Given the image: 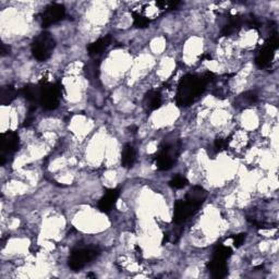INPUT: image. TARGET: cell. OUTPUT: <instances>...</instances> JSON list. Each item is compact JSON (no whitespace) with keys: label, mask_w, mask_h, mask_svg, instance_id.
Listing matches in <instances>:
<instances>
[{"label":"cell","mask_w":279,"mask_h":279,"mask_svg":"<svg viewBox=\"0 0 279 279\" xmlns=\"http://www.w3.org/2000/svg\"><path fill=\"white\" fill-rule=\"evenodd\" d=\"M206 88L203 78L193 74H187L181 79L177 91L176 101L180 107H186L191 105L199 96L204 92Z\"/></svg>","instance_id":"1"},{"label":"cell","mask_w":279,"mask_h":279,"mask_svg":"<svg viewBox=\"0 0 279 279\" xmlns=\"http://www.w3.org/2000/svg\"><path fill=\"white\" fill-rule=\"evenodd\" d=\"M99 248L96 247L75 248V250L71 252L68 265L72 271L78 272L82 270L86 264L95 260V258L99 255Z\"/></svg>","instance_id":"2"},{"label":"cell","mask_w":279,"mask_h":279,"mask_svg":"<svg viewBox=\"0 0 279 279\" xmlns=\"http://www.w3.org/2000/svg\"><path fill=\"white\" fill-rule=\"evenodd\" d=\"M180 154L179 143H165L155 157V165L159 170H169Z\"/></svg>","instance_id":"3"},{"label":"cell","mask_w":279,"mask_h":279,"mask_svg":"<svg viewBox=\"0 0 279 279\" xmlns=\"http://www.w3.org/2000/svg\"><path fill=\"white\" fill-rule=\"evenodd\" d=\"M55 39L47 32L40 33L32 44V54L38 62H46L55 48Z\"/></svg>","instance_id":"4"},{"label":"cell","mask_w":279,"mask_h":279,"mask_svg":"<svg viewBox=\"0 0 279 279\" xmlns=\"http://www.w3.org/2000/svg\"><path fill=\"white\" fill-rule=\"evenodd\" d=\"M40 86L39 104L46 110H54L58 107L60 100V88L57 84L42 82Z\"/></svg>","instance_id":"5"},{"label":"cell","mask_w":279,"mask_h":279,"mask_svg":"<svg viewBox=\"0 0 279 279\" xmlns=\"http://www.w3.org/2000/svg\"><path fill=\"white\" fill-rule=\"evenodd\" d=\"M19 135L13 131H8L6 133H2L0 136V151H1V156H0V164L3 165L6 163V157L12 155L19 150Z\"/></svg>","instance_id":"6"},{"label":"cell","mask_w":279,"mask_h":279,"mask_svg":"<svg viewBox=\"0 0 279 279\" xmlns=\"http://www.w3.org/2000/svg\"><path fill=\"white\" fill-rule=\"evenodd\" d=\"M64 16H65V8L63 4L60 3L49 4L42 14V27L48 28L52 24L62 21Z\"/></svg>","instance_id":"7"},{"label":"cell","mask_w":279,"mask_h":279,"mask_svg":"<svg viewBox=\"0 0 279 279\" xmlns=\"http://www.w3.org/2000/svg\"><path fill=\"white\" fill-rule=\"evenodd\" d=\"M199 207L194 206L187 201H177L174 206V222L177 225L182 224L191 216H193Z\"/></svg>","instance_id":"8"},{"label":"cell","mask_w":279,"mask_h":279,"mask_svg":"<svg viewBox=\"0 0 279 279\" xmlns=\"http://www.w3.org/2000/svg\"><path fill=\"white\" fill-rule=\"evenodd\" d=\"M120 195V191L118 189H109L106 191L105 195L101 197L98 202V209L101 213L109 214L116 206L117 200Z\"/></svg>","instance_id":"9"},{"label":"cell","mask_w":279,"mask_h":279,"mask_svg":"<svg viewBox=\"0 0 279 279\" xmlns=\"http://www.w3.org/2000/svg\"><path fill=\"white\" fill-rule=\"evenodd\" d=\"M207 197V192L205 189H203L200 186H192L186 195V201H187L191 204H193L196 207H200L203 203L205 202Z\"/></svg>","instance_id":"10"},{"label":"cell","mask_w":279,"mask_h":279,"mask_svg":"<svg viewBox=\"0 0 279 279\" xmlns=\"http://www.w3.org/2000/svg\"><path fill=\"white\" fill-rule=\"evenodd\" d=\"M210 273L214 278H224L228 274V267L226 261L218 260V258H213V260L207 264Z\"/></svg>","instance_id":"11"},{"label":"cell","mask_w":279,"mask_h":279,"mask_svg":"<svg viewBox=\"0 0 279 279\" xmlns=\"http://www.w3.org/2000/svg\"><path fill=\"white\" fill-rule=\"evenodd\" d=\"M111 42H113V38H111L110 35H107V36L101 37L96 40V42L90 44V46L88 47L89 55L92 56V57H95V56L103 54L104 50H106L108 48V46H110Z\"/></svg>","instance_id":"12"},{"label":"cell","mask_w":279,"mask_h":279,"mask_svg":"<svg viewBox=\"0 0 279 279\" xmlns=\"http://www.w3.org/2000/svg\"><path fill=\"white\" fill-rule=\"evenodd\" d=\"M276 50H274L270 46H267L265 44V46L263 47V49L258 53L257 57L255 59V63L258 68H266L271 64L272 60L274 58V55H275Z\"/></svg>","instance_id":"13"},{"label":"cell","mask_w":279,"mask_h":279,"mask_svg":"<svg viewBox=\"0 0 279 279\" xmlns=\"http://www.w3.org/2000/svg\"><path fill=\"white\" fill-rule=\"evenodd\" d=\"M22 94L25 99L29 100L32 105L39 104L40 97V86L34 84H28L22 89Z\"/></svg>","instance_id":"14"},{"label":"cell","mask_w":279,"mask_h":279,"mask_svg":"<svg viewBox=\"0 0 279 279\" xmlns=\"http://www.w3.org/2000/svg\"><path fill=\"white\" fill-rule=\"evenodd\" d=\"M135 163V150L132 145L126 144L121 154V164L124 168H131Z\"/></svg>","instance_id":"15"},{"label":"cell","mask_w":279,"mask_h":279,"mask_svg":"<svg viewBox=\"0 0 279 279\" xmlns=\"http://www.w3.org/2000/svg\"><path fill=\"white\" fill-rule=\"evenodd\" d=\"M145 105L150 110H156L161 106V96L159 92L156 91H150V92L145 95Z\"/></svg>","instance_id":"16"},{"label":"cell","mask_w":279,"mask_h":279,"mask_svg":"<svg viewBox=\"0 0 279 279\" xmlns=\"http://www.w3.org/2000/svg\"><path fill=\"white\" fill-rule=\"evenodd\" d=\"M18 95V91L11 85L3 86L0 92V104L1 105H9L10 103L16 99Z\"/></svg>","instance_id":"17"},{"label":"cell","mask_w":279,"mask_h":279,"mask_svg":"<svg viewBox=\"0 0 279 279\" xmlns=\"http://www.w3.org/2000/svg\"><path fill=\"white\" fill-rule=\"evenodd\" d=\"M232 254V250L230 248H228L226 246H217L213 253V258H218V260L226 261L227 258H229Z\"/></svg>","instance_id":"18"},{"label":"cell","mask_w":279,"mask_h":279,"mask_svg":"<svg viewBox=\"0 0 279 279\" xmlns=\"http://www.w3.org/2000/svg\"><path fill=\"white\" fill-rule=\"evenodd\" d=\"M132 16H133V24H134L135 28L145 29V28L149 27L150 20L146 17L141 16V14L135 13V12L132 13Z\"/></svg>","instance_id":"19"},{"label":"cell","mask_w":279,"mask_h":279,"mask_svg":"<svg viewBox=\"0 0 279 279\" xmlns=\"http://www.w3.org/2000/svg\"><path fill=\"white\" fill-rule=\"evenodd\" d=\"M187 185V180L182 176H176L169 181V186L174 187V189H182Z\"/></svg>","instance_id":"20"},{"label":"cell","mask_w":279,"mask_h":279,"mask_svg":"<svg viewBox=\"0 0 279 279\" xmlns=\"http://www.w3.org/2000/svg\"><path fill=\"white\" fill-rule=\"evenodd\" d=\"M228 145H229V140H227L225 138H217L215 140L214 148L216 152H222V151L227 150Z\"/></svg>","instance_id":"21"},{"label":"cell","mask_w":279,"mask_h":279,"mask_svg":"<svg viewBox=\"0 0 279 279\" xmlns=\"http://www.w3.org/2000/svg\"><path fill=\"white\" fill-rule=\"evenodd\" d=\"M238 30L239 29H237L235 25H232L230 22L228 23L226 27L222 29V31H221V35L222 36H230V35H232L235 32H237Z\"/></svg>","instance_id":"22"},{"label":"cell","mask_w":279,"mask_h":279,"mask_svg":"<svg viewBox=\"0 0 279 279\" xmlns=\"http://www.w3.org/2000/svg\"><path fill=\"white\" fill-rule=\"evenodd\" d=\"M245 240H246V233H240V235L233 237V245H235V247L239 248L243 245Z\"/></svg>","instance_id":"23"},{"label":"cell","mask_w":279,"mask_h":279,"mask_svg":"<svg viewBox=\"0 0 279 279\" xmlns=\"http://www.w3.org/2000/svg\"><path fill=\"white\" fill-rule=\"evenodd\" d=\"M243 98H245L248 104H253V103H255V101L257 100V95L254 93V92H248L246 94H243Z\"/></svg>","instance_id":"24"},{"label":"cell","mask_w":279,"mask_h":279,"mask_svg":"<svg viewBox=\"0 0 279 279\" xmlns=\"http://www.w3.org/2000/svg\"><path fill=\"white\" fill-rule=\"evenodd\" d=\"M9 53V47H7L6 45L2 44L1 46V56H6Z\"/></svg>","instance_id":"25"}]
</instances>
